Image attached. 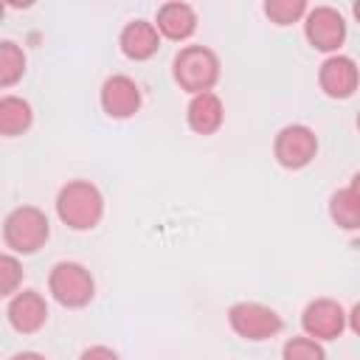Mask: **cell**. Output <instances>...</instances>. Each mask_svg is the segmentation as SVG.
Returning <instances> with one entry per match:
<instances>
[{
  "label": "cell",
  "instance_id": "17",
  "mask_svg": "<svg viewBox=\"0 0 360 360\" xmlns=\"http://www.w3.org/2000/svg\"><path fill=\"white\" fill-rule=\"evenodd\" d=\"M22 73H25V53L11 39L0 42V84L11 87Z\"/></svg>",
  "mask_w": 360,
  "mask_h": 360
},
{
  "label": "cell",
  "instance_id": "6",
  "mask_svg": "<svg viewBox=\"0 0 360 360\" xmlns=\"http://www.w3.org/2000/svg\"><path fill=\"white\" fill-rule=\"evenodd\" d=\"M318 152V138L304 124H287L273 141V155L284 169H304Z\"/></svg>",
  "mask_w": 360,
  "mask_h": 360
},
{
  "label": "cell",
  "instance_id": "5",
  "mask_svg": "<svg viewBox=\"0 0 360 360\" xmlns=\"http://www.w3.org/2000/svg\"><path fill=\"white\" fill-rule=\"evenodd\" d=\"M231 329L245 340H267L281 332V315L256 301H239L228 309Z\"/></svg>",
  "mask_w": 360,
  "mask_h": 360
},
{
  "label": "cell",
  "instance_id": "8",
  "mask_svg": "<svg viewBox=\"0 0 360 360\" xmlns=\"http://www.w3.org/2000/svg\"><path fill=\"white\" fill-rule=\"evenodd\" d=\"M301 326L312 340H335L346 329V312L332 298H315L304 307Z\"/></svg>",
  "mask_w": 360,
  "mask_h": 360
},
{
  "label": "cell",
  "instance_id": "2",
  "mask_svg": "<svg viewBox=\"0 0 360 360\" xmlns=\"http://www.w3.org/2000/svg\"><path fill=\"white\" fill-rule=\"evenodd\" d=\"M174 82L191 93H211V87L219 79V56L205 48V45H186L177 56H174Z\"/></svg>",
  "mask_w": 360,
  "mask_h": 360
},
{
  "label": "cell",
  "instance_id": "10",
  "mask_svg": "<svg viewBox=\"0 0 360 360\" xmlns=\"http://www.w3.org/2000/svg\"><path fill=\"white\" fill-rule=\"evenodd\" d=\"M141 107V87L135 79L115 73L101 84V110L110 118H129Z\"/></svg>",
  "mask_w": 360,
  "mask_h": 360
},
{
  "label": "cell",
  "instance_id": "3",
  "mask_svg": "<svg viewBox=\"0 0 360 360\" xmlns=\"http://www.w3.org/2000/svg\"><path fill=\"white\" fill-rule=\"evenodd\" d=\"M48 233H51L48 217L37 205L14 208L3 222V239L14 253H37L48 242Z\"/></svg>",
  "mask_w": 360,
  "mask_h": 360
},
{
  "label": "cell",
  "instance_id": "25",
  "mask_svg": "<svg viewBox=\"0 0 360 360\" xmlns=\"http://www.w3.org/2000/svg\"><path fill=\"white\" fill-rule=\"evenodd\" d=\"M354 17L360 20V3H354Z\"/></svg>",
  "mask_w": 360,
  "mask_h": 360
},
{
  "label": "cell",
  "instance_id": "14",
  "mask_svg": "<svg viewBox=\"0 0 360 360\" xmlns=\"http://www.w3.org/2000/svg\"><path fill=\"white\" fill-rule=\"evenodd\" d=\"M158 31L166 37V39H188L197 28V14L188 3H163L158 8V20H155Z\"/></svg>",
  "mask_w": 360,
  "mask_h": 360
},
{
  "label": "cell",
  "instance_id": "18",
  "mask_svg": "<svg viewBox=\"0 0 360 360\" xmlns=\"http://www.w3.org/2000/svg\"><path fill=\"white\" fill-rule=\"evenodd\" d=\"M264 14L276 25H292L307 14V3L304 0H267Z\"/></svg>",
  "mask_w": 360,
  "mask_h": 360
},
{
  "label": "cell",
  "instance_id": "4",
  "mask_svg": "<svg viewBox=\"0 0 360 360\" xmlns=\"http://www.w3.org/2000/svg\"><path fill=\"white\" fill-rule=\"evenodd\" d=\"M48 290L51 295L70 309H79L84 304L93 301L96 292V281L90 276V270L79 262H56L48 273Z\"/></svg>",
  "mask_w": 360,
  "mask_h": 360
},
{
  "label": "cell",
  "instance_id": "13",
  "mask_svg": "<svg viewBox=\"0 0 360 360\" xmlns=\"http://www.w3.org/2000/svg\"><path fill=\"white\" fill-rule=\"evenodd\" d=\"M222 118H225V107L219 101L217 93H200V96H191L188 107H186V121L188 127L197 132V135H211L222 127Z\"/></svg>",
  "mask_w": 360,
  "mask_h": 360
},
{
  "label": "cell",
  "instance_id": "12",
  "mask_svg": "<svg viewBox=\"0 0 360 360\" xmlns=\"http://www.w3.org/2000/svg\"><path fill=\"white\" fill-rule=\"evenodd\" d=\"M118 45H121V53L127 59H135V62H143L149 56L158 53L160 48V31L155 22H146V20H132L121 28V37H118Z\"/></svg>",
  "mask_w": 360,
  "mask_h": 360
},
{
  "label": "cell",
  "instance_id": "16",
  "mask_svg": "<svg viewBox=\"0 0 360 360\" xmlns=\"http://www.w3.org/2000/svg\"><path fill=\"white\" fill-rule=\"evenodd\" d=\"M329 214L343 231H357L360 228V200L354 197L352 188H340L329 200Z\"/></svg>",
  "mask_w": 360,
  "mask_h": 360
},
{
  "label": "cell",
  "instance_id": "19",
  "mask_svg": "<svg viewBox=\"0 0 360 360\" xmlns=\"http://www.w3.org/2000/svg\"><path fill=\"white\" fill-rule=\"evenodd\" d=\"M281 357L284 360H326V352L318 340L312 338H290L281 349Z\"/></svg>",
  "mask_w": 360,
  "mask_h": 360
},
{
  "label": "cell",
  "instance_id": "21",
  "mask_svg": "<svg viewBox=\"0 0 360 360\" xmlns=\"http://www.w3.org/2000/svg\"><path fill=\"white\" fill-rule=\"evenodd\" d=\"M79 360H121V357H118L115 349L98 343V346H87V349L79 354Z\"/></svg>",
  "mask_w": 360,
  "mask_h": 360
},
{
  "label": "cell",
  "instance_id": "15",
  "mask_svg": "<svg viewBox=\"0 0 360 360\" xmlns=\"http://www.w3.org/2000/svg\"><path fill=\"white\" fill-rule=\"evenodd\" d=\"M31 121H34V112L25 98H20V96L0 98V135H6V138L20 135L31 127Z\"/></svg>",
  "mask_w": 360,
  "mask_h": 360
},
{
  "label": "cell",
  "instance_id": "11",
  "mask_svg": "<svg viewBox=\"0 0 360 360\" xmlns=\"http://www.w3.org/2000/svg\"><path fill=\"white\" fill-rule=\"evenodd\" d=\"M6 315H8V323L17 332L31 335V332L42 329V323L48 321V304L37 290H22V292L11 295V301L6 307Z\"/></svg>",
  "mask_w": 360,
  "mask_h": 360
},
{
  "label": "cell",
  "instance_id": "22",
  "mask_svg": "<svg viewBox=\"0 0 360 360\" xmlns=\"http://www.w3.org/2000/svg\"><path fill=\"white\" fill-rule=\"evenodd\" d=\"M346 321H349V326H352V332L354 335H360V301L352 307V312L346 315Z\"/></svg>",
  "mask_w": 360,
  "mask_h": 360
},
{
  "label": "cell",
  "instance_id": "20",
  "mask_svg": "<svg viewBox=\"0 0 360 360\" xmlns=\"http://www.w3.org/2000/svg\"><path fill=\"white\" fill-rule=\"evenodd\" d=\"M20 281H22V267H20V262H17L11 253H3V256H0V292H3V295H11Z\"/></svg>",
  "mask_w": 360,
  "mask_h": 360
},
{
  "label": "cell",
  "instance_id": "24",
  "mask_svg": "<svg viewBox=\"0 0 360 360\" xmlns=\"http://www.w3.org/2000/svg\"><path fill=\"white\" fill-rule=\"evenodd\" d=\"M349 188H352V191H354V197L360 200V172H357V174L352 177V183H349Z\"/></svg>",
  "mask_w": 360,
  "mask_h": 360
},
{
  "label": "cell",
  "instance_id": "23",
  "mask_svg": "<svg viewBox=\"0 0 360 360\" xmlns=\"http://www.w3.org/2000/svg\"><path fill=\"white\" fill-rule=\"evenodd\" d=\"M8 360H45L39 352H17L14 357H8Z\"/></svg>",
  "mask_w": 360,
  "mask_h": 360
},
{
  "label": "cell",
  "instance_id": "26",
  "mask_svg": "<svg viewBox=\"0 0 360 360\" xmlns=\"http://www.w3.org/2000/svg\"><path fill=\"white\" fill-rule=\"evenodd\" d=\"M357 129H360V112H357Z\"/></svg>",
  "mask_w": 360,
  "mask_h": 360
},
{
  "label": "cell",
  "instance_id": "9",
  "mask_svg": "<svg viewBox=\"0 0 360 360\" xmlns=\"http://www.w3.org/2000/svg\"><path fill=\"white\" fill-rule=\"evenodd\" d=\"M357 82H360V70L352 56L335 53L318 70V84L329 98H349L357 90Z\"/></svg>",
  "mask_w": 360,
  "mask_h": 360
},
{
  "label": "cell",
  "instance_id": "7",
  "mask_svg": "<svg viewBox=\"0 0 360 360\" xmlns=\"http://www.w3.org/2000/svg\"><path fill=\"white\" fill-rule=\"evenodd\" d=\"M304 34L312 48L318 51H338L346 39V20L332 6H315L307 11Z\"/></svg>",
  "mask_w": 360,
  "mask_h": 360
},
{
  "label": "cell",
  "instance_id": "1",
  "mask_svg": "<svg viewBox=\"0 0 360 360\" xmlns=\"http://www.w3.org/2000/svg\"><path fill=\"white\" fill-rule=\"evenodd\" d=\"M56 214L73 231H90L104 214V197L90 180H70L56 194Z\"/></svg>",
  "mask_w": 360,
  "mask_h": 360
}]
</instances>
